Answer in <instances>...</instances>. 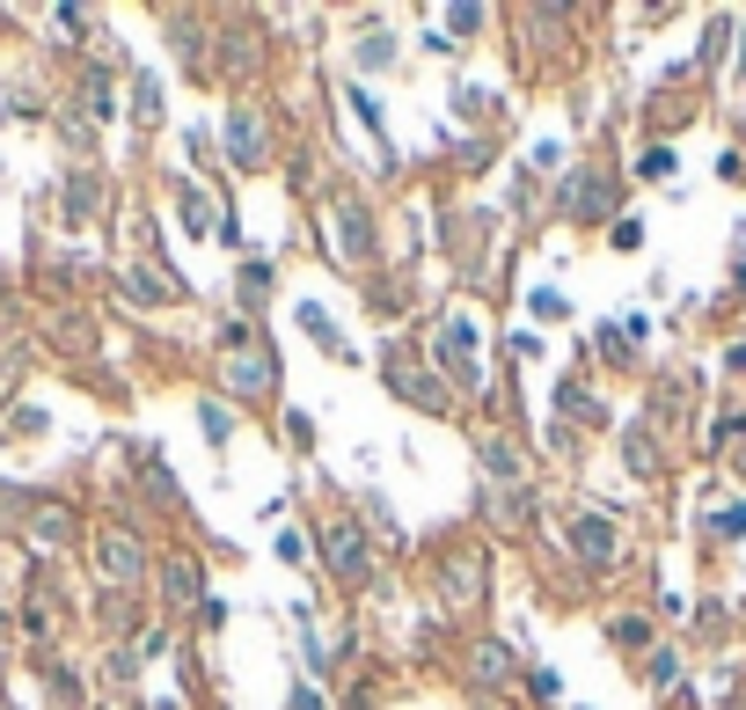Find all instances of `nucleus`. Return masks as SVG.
I'll list each match as a JSON object with an SVG mask.
<instances>
[{
	"instance_id": "nucleus-12",
	"label": "nucleus",
	"mask_w": 746,
	"mask_h": 710,
	"mask_svg": "<svg viewBox=\"0 0 746 710\" xmlns=\"http://www.w3.org/2000/svg\"><path fill=\"white\" fill-rule=\"evenodd\" d=\"M198 426H206V432H212V440H227V432H235V418H227V410H220V403H206V410H198Z\"/></svg>"
},
{
	"instance_id": "nucleus-14",
	"label": "nucleus",
	"mask_w": 746,
	"mask_h": 710,
	"mask_svg": "<svg viewBox=\"0 0 746 710\" xmlns=\"http://www.w3.org/2000/svg\"><path fill=\"white\" fill-rule=\"evenodd\" d=\"M118 710H125V703H118Z\"/></svg>"
},
{
	"instance_id": "nucleus-4",
	"label": "nucleus",
	"mask_w": 746,
	"mask_h": 710,
	"mask_svg": "<svg viewBox=\"0 0 746 710\" xmlns=\"http://www.w3.org/2000/svg\"><path fill=\"white\" fill-rule=\"evenodd\" d=\"M476 564H484V557H476V550L447 557V571H439V593H447V601H461V608H469L476 593H484V571H476Z\"/></svg>"
},
{
	"instance_id": "nucleus-2",
	"label": "nucleus",
	"mask_w": 746,
	"mask_h": 710,
	"mask_svg": "<svg viewBox=\"0 0 746 710\" xmlns=\"http://www.w3.org/2000/svg\"><path fill=\"white\" fill-rule=\"evenodd\" d=\"M139 564H147V557H139V542L125 528H103V534H96V571H103V587H132Z\"/></svg>"
},
{
	"instance_id": "nucleus-3",
	"label": "nucleus",
	"mask_w": 746,
	"mask_h": 710,
	"mask_svg": "<svg viewBox=\"0 0 746 710\" xmlns=\"http://www.w3.org/2000/svg\"><path fill=\"white\" fill-rule=\"evenodd\" d=\"M322 542H330V571H345L351 587H359V579H366V542H359V528H351V520H330V534H322Z\"/></svg>"
},
{
	"instance_id": "nucleus-8",
	"label": "nucleus",
	"mask_w": 746,
	"mask_h": 710,
	"mask_svg": "<svg viewBox=\"0 0 746 710\" xmlns=\"http://www.w3.org/2000/svg\"><path fill=\"white\" fill-rule=\"evenodd\" d=\"M30 534H37V542H52V550H59V542H67V534H73V520L59 513V506H37V513H30Z\"/></svg>"
},
{
	"instance_id": "nucleus-9",
	"label": "nucleus",
	"mask_w": 746,
	"mask_h": 710,
	"mask_svg": "<svg viewBox=\"0 0 746 710\" xmlns=\"http://www.w3.org/2000/svg\"><path fill=\"white\" fill-rule=\"evenodd\" d=\"M235 147H242L235 161H249V169H257V161H263V124L257 118H235Z\"/></svg>"
},
{
	"instance_id": "nucleus-10",
	"label": "nucleus",
	"mask_w": 746,
	"mask_h": 710,
	"mask_svg": "<svg viewBox=\"0 0 746 710\" xmlns=\"http://www.w3.org/2000/svg\"><path fill=\"white\" fill-rule=\"evenodd\" d=\"M169 593H176V601H191V593H198V571L183 564V557H169Z\"/></svg>"
},
{
	"instance_id": "nucleus-1",
	"label": "nucleus",
	"mask_w": 746,
	"mask_h": 710,
	"mask_svg": "<svg viewBox=\"0 0 746 710\" xmlns=\"http://www.w3.org/2000/svg\"><path fill=\"white\" fill-rule=\"evenodd\" d=\"M227 381H235V389L242 396H263L278 381V367H271V352H263V344H249L242 330H235V344H227Z\"/></svg>"
},
{
	"instance_id": "nucleus-7",
	"label": "nucleus",
	"mask_w": 746,
	"mask_h": 710,
	"mask_svg": "<svg viewBox=\"0 0 746 710\" xmlns=\"http://www.w3.org/2000/svg\"><path fill=\"white\" fill-rule=\"evenodd\" d=\"M96 206H103V183H96V177H73L67 183V220H96Z\"/></svg>"
},
{
	"instance_id": "nucleus-5",
	"label": "nucleus",
	"mask_w": 746,
	"mask_h": 710,
	"mask_svg": "<svg viewBox=\"0 0 746 710\" xmlns=\"http://www.w3.org/2000/svg\"><path fill=\"white\" fill-rule=\"evenodd\" d=\"M571 542L593 557V564H608V557H615V528H608V520H571Z\"/></svg>"
},
{
	"instance_id": "nucleus-11",
	"label": "nucleus",
	"mask_w": 746,
	"mask_h": 710,
	"mask_svg": "<svg viewBox=\"0 0 746 710\" xmlns=\"http://www.w3.org/2000/svg\"><path fill=\"white\" fill-rule=\"evenodd\" d=\"M578 206H586V213H600V206H608V177H586V183H578Z\"/></svg>"
},
{
	"instance_id": "nucleus-13",
	"label": "nucleus",
	"mask_w": 746,
	"mask_h": 710,
	"mask_svg": "<svg viewBox=\"0 0 746 710\" xmlns=\"http://www.w3.org/2000/svg\"><path fill=\"white\" fill-rule=\"evenodd\" d=\"M0 710H8V703H0Z\"/></svg>"
},
{
	"instance_id": "nucleus-6",
	"label": "nucleus",
	"mask_w": 746,
	"mask_h": 710,
	"mask_svg": "<svg viewBox=\"0 0 746 710\" xmlns=\"http://www.w3.org/2000/svg\"><path fill=\"white\" fill-rule=\"evenodd\" d=\"M469 674L484 681V689H498V681L513 674V659H505V644H476V652H469Z\"/></svg>"
}]
</instances>
